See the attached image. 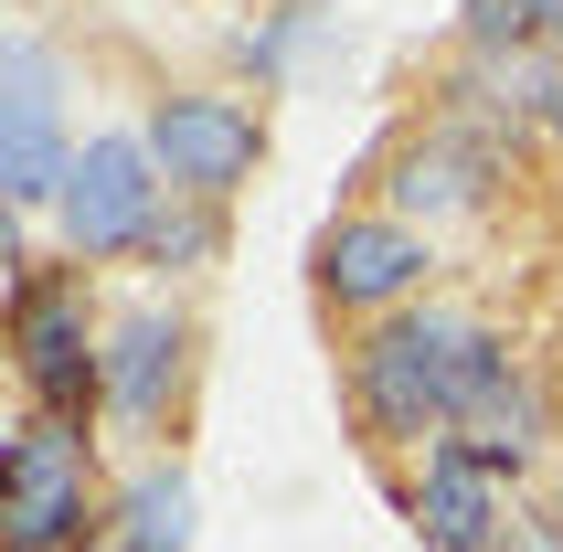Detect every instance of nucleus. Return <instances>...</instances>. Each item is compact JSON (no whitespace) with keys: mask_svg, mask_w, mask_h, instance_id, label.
I'll return each mask as SVG.
<instances>
[{"mask_svg":"<svg viewBox=\"0 0 563 552\" xmlns=\"http://www.w3.org/2000/svg\"><path fill=\"white\" fill-rule=\"evenodd\" d=\"M64 86H54V54H43V32H11L0 43V191H11V213L32 202H64Z\"/></svg>","mask_w":563,"mask_h":552,"instance_id":"obj_4","label":"nucleus"},{"mask_svg":"<svg viewBox=\"0 0 563 552\" xmlns=\"http://www.w3.org/2000/svg\"><path fill=\"white\" fill-rule=\"evenodd\" d=\"M0 531L11 552H75L96 531V467H86V426L32 415L0 446Z\"/></svg>","mask_w":563,"mask_h":552,"instance_id":"obj_3","label":"nucleus"},{"mask_svg":"<svg viewBox=\"0 0 563 552\" xmlns=\"http://www.w3.org/2000/svg\"><path fill=\"white\" fill-rule=\"evenodd\" d=\"M542 54H563V0H542Z\"/></svg>","mask_w":563,"mask_h":552,"instance_id":"obj_16","label":"nucleus"},{"mask_svg":"<svg viewBox=\"0 0 563 552\" xmlns=\"http://www.w3.org/2000/svg\"><path fill=\"white\" fill-rule=\"evenodd\" d=\"M542 0H468V54H532Z\"/></svg>","mask_w":563,"mask_h":552,"instance_id":"obj_14","label":"nucleus"},{"mask_svg":"<svg viewBox=\"0 0 563 552\" xmlns=\"http://www.w3.org/2000/svg\"><path fill=\"white\" fill-rule=\"evenodd\" d=\"M11 372H22L32 415H54V426H86L107 404V351H96V319H86V276H22L11 287Z\"/></svg>","mask_w":563,"mask_h":552,"instance_id":"obj_2","label":"nucleus"},{"mask_svg":"<svg viewBox=\"0 0 563 552\" xmlns=\"http://www.w3.org/2000/svg\"><path fill=\"white\" fill-rule=\"evenodd\" d=\"M542 435H553V415H542L532 362H521L510 340H489V362H478L468 404H457V446H478V457L500 467V478H521V467L542 457Z\"/></svg>","mask_w":563,"mask_h":552,"instance_id":"obj_10","label":"nucleus"},{"mask_svg":"<svg viewBox=\"0 0 563 552\" xmlns=\"http://www.w3.org/2000/svg\"><path fill=\"white\" fill-rule=\"evenodd\" d=\"M426 266H437V245H426L415 223H394V213H341L309 245L319 298H341V308H405L415 287H426Z\"/></svg>","mask_w":563,"mask_h":552,"instance_id":"obj_7","label":"nucleus"},{"mask_svg":"<svg viewBox=\"0 0 563 552\" xmlns=\"http://www.w3.org/2000/svg\"><path fill=\"white\" fill-rule=\"evenodd\" d=\"M255 150H266V128L234 96H159L150 107V159L170 181V202H223L255 170Z\"/></svg>","mask_w":563,"mask_h":552,"instance_id":"obj_6","label":"nucleus"},{"mask_svg":"<svg viewBox=\"0 0 563 552\" xmlns=\"http://www.w3.org/2000/svg\"><path fill=\"white\" fill-rule=\"evenodd\" d=\"M446 118L468 128V139H489V150H532V139H563V54H478L468 75H457V107Z\"/></svg>","mask_w":563,"mask_h":552,"instance_id":"obj_8","label":"nucleus"},{"mask_svg":"<svg viewBox=\"0 0 563 552\" xmlns=\"http://www.w3.org/2000/svg\"><path fill=\"white\" fill-rule=\"evenodd\" d=\"M159 159L150 139H86L75 150V170H64V245L75 255H128V245H150L159 234Z\"/></svg>","mask_w":563,"mask_h":552,"instance_id":"obj_5","label":"nucleus"},{"mask_svg":"<svg viewBox=\"0 0 563 552\" xmlns=\"http://www.w3.org/2000/svg\"><path fill=\"white\" fill-rule=\"evenodd\" d=\"M553 531H563V499H553Z\"/></svg>","mask_w":563,"mask_h":552,"instance_id":"obj_17","label":"nucleus"},{"mask_svg":"<svg viewBox=\"0 0 563 552\" xmlns=\"http://www.w3.org/2000/svg\"><path fill=\"white\" fill-rule=\"evenodd\" d=\"M118 552H191V478L181 467H139V478H128Z\"/></svg>","mask_w":563,"mask_h":552,"instance_id":"obj_13","label":"nucleus"},{"mask_svg":"<svg viewBox=\"0 0 563 552\" xmlns=\"http://www.w3.org/2000/svg\"><path fill=\"white\" fill-rule=\"evenodd\" d=\"M150 255L159 266H202V255H213V202H170L159 234H150Z\"/></svg>","mask_w":563,"mask_h":552,"instance_id":"obj_15","label":"nucleus"},{"mask_svg":"<svg viewBox=\"0 0 563 552\" xmlns=\"http://www.w3.org/2000/svg\"><path fill=\"white\" fill-rule=\"evenodd\" d=\"M181 362H191L181 308H128L118 330H107V415L118 426H159L170 394H181Z\"/></svg>","mask_w":563,"mask_h":552,"instance_id":"obj_11","label":"nucleus"},{"mask_svg":"<svg viewBox=\"0 0 563 552\" xmlns=\"http://www.w3.org/2000/svg\"><path fill=\"white\" fill-rule=\"evenodd\" d=\"M489 181H500V150L489 139H468V128L446 118V128H426L405 159H394V223H446V213H478L489 202Z\"/></svg>","mask_w":563,"mask_h":552,"instance_id":"obj_12","label":"nucleus"},{"mask_svg":"<svg viewBox=\"0 0 563 552\" xmlns=\"http://www.w3.org/2000/svg\"><path fill=\"white\" fill-rule=\"evenodd\" d=\"M415 531H426V552H510V478L478 446L437 435L426 478H415Z\"/></svg>","mask_w":563,"mask_h":552,"instance_id":"obj_9","label":"nucleus"},{"mask_svg":"<svg viewBox=\"0 0 563 552\" xmlns=\"http://www.w3.org/2000/svg\"><path fill=\"white\" fill-rule=\"evenodd\" d=\"M489 340L500 330H478L457 308H394V319H373L362 351H351V394H362V415H373L383 435L437 446V435H457V404H468Z\"/></svg>","mask_w":563,"mask_h":552,"instance_id":"obj_1","label":"nucleus"}]
</instances>
